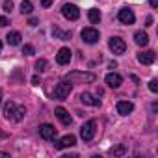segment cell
Masks as SVG:
<instances>
[{"label": "cell", "mask_w": 158, "mask_h": 158, "mask_svg": "<svg viewBox=\"0 0 158 158\" xmlns=\"http://www.w3.org/2000/svg\"><path fill=\"white\" fill-rule=\"evenodd\" d=\"M65 80L71 84H91V82H95V74L93 73H82V71H71L65 74Z\"/></svg>", "instance_id": "cell-1"}, {"label": "cell", "mask_w": 158, "mask_h": 158, "mask_svg": "<svg viewBox=\"0 0 158 158\" xmlns=\"http://www.w3.org/2000/svg\"><path fill=\"white\" fill-rule=\"evenodd\" d=\"M71 89H73L71 82H67V80L58 82V84H56V88H54V99H58V101H65V99L69 97Z\"/></svg>", "instance_id": "cell-2"}, {"label": "cell", "mask_w": 158, "mask_h": 158, "mask_svg": "<svg viewBox=\"0 0 158 158\" xmlns=\"http://www.w3.org/2000/svg\"><path fill=\"white\" fill-rule=\"evenodd\" d=\"M95 132H97V123H95L93 119L86 121V123L82 125V128H80V136H82L84 141H91L93 136H95Z\"/></svg>", "instance_id": "cell-3"}, {"label": "cell", "mask_w": 158, "mask_h": 158, "mask_svg": "<svg viewBox=\"0 0 158 158\" xmlns=\"http://www.w3.org/2000/svg\"><path fill=\"white\" fill-rule=\"evenodd\" d=\"M80 35H82V39L88 43V45H95L97 41H99V30H95V28H91V26H88V28H84L82 32H80Z\"/></svg>", "instance_id": "cell-4"}, {"label": "cell", "mask_w": 158, "mask_h": 158, "mask_svg": "<svg viewBox=\"0 0 158 158\" xmlns=\"http://www.w3.org/2000/svg\"><path fill=\"white\" fill-rule=\"evenodd\" d=\"M108 47H110V50L114 54H125V50H127V43L121 37H112L108 41Z\"/></svg>", "instance_id": "cell-5"}, {"label": "cell", "mask_w": 158, "mask_h": 158, "mask_svg": "<svg viewBox=\"0 0 158 158\" xmlns=\"http://www.w3.org/2000/svg\"><path fill=\"white\" fill-rule=\"evenodd\" d=\"M61 13H63V17L69 19V21H76L78 17H80V10H78L74 4H65V6L61 8Z\"/></svg>", "instance_id": "cell-6"}, {"label": "cell", "mask_w": 158, "mask_h": 158, "mask_svg": "<svg viewBox=\"0 0 158 158\" xmlns=\"http://www.w3.org/2000/svg\"><path fill=\"white\" fill-rule=\"evenodd\" d=\"M117 19H119L123 24H134V21H136V15H134V11H132V10H128V8H123V10L119 11Z\"/></svg>", "instance_id": "cell-7"}, {"label": "cell", "mask_w": 158, "mask_h": 158, "mask_svg": "<svg viewBox=\"0 0 158 158\" xmlns=\"http://www.w3.org/2000/svg\"><path fill=\"white\" fill-rule=\"evenodd\" d=\"M39 136H41L43 139H54V138H56V128H54L52 125L45 123V125L39 127Z\"/></svg>", "instance_id": "cell-8"}, {"label": "cell", "mask_w": 158, "mask_h": 158, "mask_svg": "<svg viewBox=\"0 0 158 158\" xmlns=\"http://www.w3.org/2000/svg\"><path fill=\"white\" fill-rule=\"evenodd\" d=\"M76 143V138L73 136V134H67V136H63L61 139H58V141H54V145H56V149H67V147H73Z\"/></svg>", "instance_id": "cell-9"}, {"label": "cell", "mask_w": 158, "mask_h": 158, "mask_svg": "<svg viewBox=\"0 0 158 158\" xmlns=\"http://www.w3.org/2000/svg\"><path fill=\"white\" fill-rule=\"evenodd\" d=\"M71 50L67 48V47H63V48H60L58 50V54H56V61L60 63V65H67L69 61H71Z\"/></svg>", "instance_id": "cell-10"}, {"label": "cell", "mask_w": 158, "mask_h": 158, "mask_svg": "<svg viewBox=\"0 0 158 158\" xmlns=\"http://www.w3.org/2000/svg\"><path fill=\"white\" fill-rule=\"evenodd\" d=\"M106 84H108L110 88L117 89V88L123 84V78H121V74H117V73H108V74H106Z\"/></svg>", "instance_id": "cell-11"}, {"label": "cell", "mask_w": 158, "mask_h": 158, "mask_svg": "<svg viewBox=\"0 0 158 158\" xmlns=\"http://www.w3.org/2000/svg\"><path fill=\"white\" fill-rule=\"evenodd\" d=\"M134 112V104L130 101H119L117 102V114L119 115H128Z\"/></svg>", "instance_id": "cell-12"}, {"label": "cell", "mask_w": 158, "mask_h": 158, "mask_svg": "<svg viewBox=\"0 0 158 158\" xmlns=\"http://www.w3.org/2000/svg\"><path fill=\"white\" fill-rule=\"evenodd\" d=\"M138 61L143 63V65H151V63L154 61V52H152V50H143V52H139V54H138Z\"/></svg>", "instance_id": "cell-13"}, {"label": "cell", "mask_w": 158, "mask_h": 158, "mask_svg": "<svg viewBox=\"0 0 158 158\" xmlns=\"http://www.w3.org/2000/svg\"><path fill=\"white\" fill-rule=\"evenodd\" d=\"M54 114H56V117H58V119H60V121H61L63 125H71V115H69V112H67L65 108H61V106H58Z\"/></svg>", "instance_id": "cell-14"}, {"label": "cell", "mask_w": 158, "mask_h": 158, "mask_svg": "<svg viewBox=\"0 0 158 158\" xmlns=\"http://www.w3.org/2000/svg\"><path fill=\"white\" fill-rule=\"evenodd\" d=\"M80 102L86 104V106H101V101L99 99H93L89 93H82L80 95Z\"/></svg>", "instance_id": "cell-15"}, {"label": "cell", "mask_w": 158, "mask_h": 158, "mask_svg": "<svg viewBox=\"0 0 158 158\" xmlns=\"http://www.w3.org/2000/svg\"><path fill=\"white\" fill-rule=\"evenodd\" d=\"M134 41H136L139 47H145V45L149 43V35H147L143 30H138V32L134 34Z\"/></svg>", "instance_id": "cell-16"}, {"label": "cell", "mask_w": 158, "mask_h": 158, "mask_svg": "<svg viewBox=\"0 0 158 158\" xmlns=\"http://www.w3.org/2000/svg\"><path fill=\"white\" fill-rule=\"evenodd\" d=\"M21 34L19 32H10L8 35H6V41H8V45H11V47H17V45H21Z\"/></svg>", "instance_id": "cell-17"}, {"label": "cell", "mask_w": 158, "mask_h": 158, "mask_svg": "<svg viewBox=\"0 0 158 158\" xmlns=\"http://www.w3.org/2000/svg\"><path fill=\"white\" fill-rule=\"evenodd\" d=\"M15 110H17V106H15V102H6L4 104V117L6 119H11L13 121V115H15Z\"/></svg>", "instance_id": "cell-18"}, {"label": "cell", "mask_w": 158, "mask_h": 158, "mask_svg": "<svg viewBox=\"0 0 158 158\" xmlns=\"http://www.w3.org/2000/svg\"><path fill=\"white\" fill-rule=\"evenodd\" d=\"M34 11V4L30 2V0H23L21 2V13L23 15H30Z\"/></svg>", "instance_id": "cell-19"}, {"label": "cell", "mask_w": 158, "mask_h": 158, "mask_svg": "<svg viewBox=\"0 0 158 158\" xmlns=\"http://www.w3.org/2000/svg\"><path fill=\"white\" fill-rule=\"evenodd\" d=\"M88 17H89V21H91V24H99V23H101V11H99V10H95V8H91V10H89Z\"/></svg>", "instance_id": "cell-20"}, {"label": "cell", "mask_w": 158, "mask_h": 158, "mask_svg": "<svg viewBox=\"0 0 158 158\" xmlns=\"http://www.w3.org/2000/svg\"><path fill=\"white\" fill-rule=\"evenodd\" d=\"M52 35H54V37H58V39H61V41L71 39V32H61L60 28H52Z\"/></svg>", "instance_id": "cell-21"}, {"label": "cell", "mask_w": 158, "mask_h": 158, "mask_svg": "<svg viewBox=\"0 0 158 158\" xmlns=\"http://www.w3.org/2000/svg\"><path fill=\"white\" fill-rule=\"evenodd\" d=\"M24 115H26V108H24V106H17L15 115H13V121H21Z\"/></svg>", "instance_id": "cell-22"}, {"label": "cell", "mask_w": 158, "mask_h": 158, "mask_svg": "<svg viewBox=\"0 0 158 158\" xmlns=\"http://www.w3.org/2000/svg\"><path fill=\"white\" fill-rule=\"evenodd\" d=\"M110 152H112L114 156H121V154H125V152H127V147H125V145H115V147H112V149H110Z\"/></svg>", "instance_id": "cell-23"}, {"label": "cell", "mask_w": 158, "mask_h": 158, "mask_svg": "<svg viewBox=\"0 0 158 158\" xmlns=\"http://www.w3.org/2000/svg\"><path fill=\"white\" fill-rule=\"evenodd\" d=\"M45 69H47V60H37L35 61V71L37 73H43Z\"/></svg>", "instance_id": "cell-24"}, {"label": "cell", "mask_w": 158, "mask_h": 158, "mask_svg": "<svg viewBox=\"0 0 158 158\" xmlns=\"http://www.w3.org/2000/svg\"><path fill=\"white\" fill-rule=\"evenodd\" d=\"M34 52H35V50H34V47H32V45H24V47H23V54H26V56H32Z\"/></svg>", "instance_id": "cell-25"}, {"label": "cell", "mask_w": 158, "mask_h": 158, "mask_svg": "<svg viewBox=\"0 0 158 158\" xmlns=\"http://www.w3.org/2000/svg\"><path fill=\"white\" fill-rule=\"evenodd\" d=\"M149 89H151L152 93H156V91H158V80H151V82H149Z\"/></svg>", "instance_id": "cell-26"}, {"label": "cell", "mask_w": 158, "mask_h": 158, "mask_svg": "<svg viewBox=\"0 0 158 158\" xmlns=\"http://www.w3.org/2000/svg\"><path fill=\"white\" fill-rule=\"evenodd\" d=\"M13 10V2H11V0H6V2H4V11H11Z\"/></svg>", "instance_id": "cell-27"}, {"label": "cell", "mask_w": 158, "mask_h": 158, "mask_svg": "<svg viewBox=\"0 0 158 158\" xmlns=\"http://www.w3.org/2000/svg\"><path fill=\"white\" fill-rule=\"evenodd\" d=\"M32 84H34V86H39V76H37V74L32 76Z\"/></svg>", "instance_id": "cell-28"}, {"label": "cell", "mask_w": 158, "mask_h": 158, "mask_svg": "<svg viewBox=\"0 0 158 158\" xmlns=\"http://www.w3.org/2000/svg\"><path fill=\"white\" fill-rule=\"evenodd\" d=\"M28 24H30V26H37V19H35V17H30Z\"/></svg>", "instance_id": "cell-29"}, {"label": "cell", "mask_w": 158, "mask_h": 158, "mask_svg": "<svg viewBox=\"0 0 158 158\" xmlns=\"http://www.w3.org/2000/svg\"><path fill=\"white\" fill-rule=\"evenodd\" d=\"M10 23H8V19L6 17H0V26H8Z\"/></svg>", "instance_id": "cell-30"}, {"label": "cell", "mask_w": 158, "mask_h": 158, "mask_svg": "<svg viewBox=\"0 0 158 158\" xmlns=\"http://www.w3.org/2000/svg\"><path fill=\"white\" fill-rule=\"evenodd\" d=\"M149 4H151L152 8H158V0H149Z\"/></svg>", "instance_id": "cell-31"}, {"label": "cell", "mask_w": 158, "mask_h": 158, "mask_svg": "<svg viewBox=\"0 0 158 158\" xmlns=\"http://www.w3.org/2000/svg\"><path fill=\"white\" fill-rule=\"evenodd\" d=\"M0 156H2V158H10V152H2V151H0Z\"/></svg>", "instance_id": "cell-32"}, {"label": "cell", "mask_w": 158, "mask_h": 158, "mask_svg": "<svg viewBox=\"0 0 158 158\" xmlns=\"http://www.w3.org/2000/svg\"><path fill=\"white\" fill-rule=\"evenodd\" d=\"M0 104H2V89H0Z\"/></svg>", "instance_id": "cell-33"}, {"label": "cell", "mask_w": 158, "mask_h": 158, "mask_svg": "<svg viewBox=\"0 0 158 158\" xmlns=\"http://www.w3.org/2000/svg\"><path fill=\"white\" fill-rule=\"evenodd\" d=\"M0 52H2V43H0Z\"/></svg>", "instance_id": "cell-34"}, {"label": "cell", "mask_w": 158, "mask_h": 158, "mask_svg": "<svg viewBox=\"0 0 158 158\" xmlns=\"http://www.w3.org/2000/svg\"><path fill=\"white\" fill-rule=\"evenodd\" d=\"M52 2H54V0H52Z\"/></svg>", "instance_id": "cell-35"}]
</instances>
